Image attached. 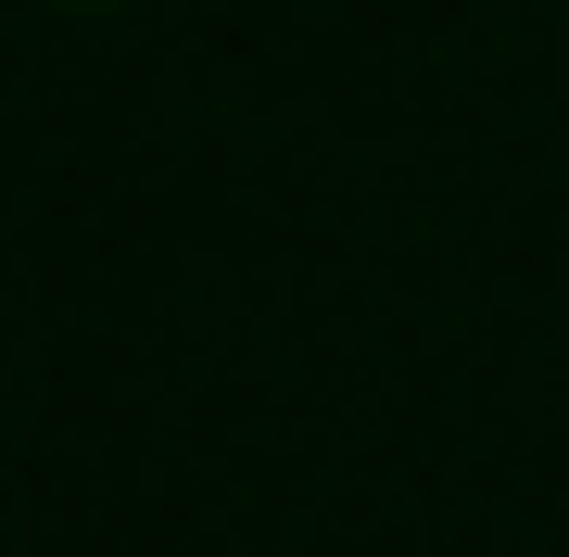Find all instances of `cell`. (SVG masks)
I'll list each match as a JSON object with an SVG mask.
<instances>
[{
    "mask_svg": "<svg viewBox=\"0 0 569 557\" xmlns=\"http://www.w3.org/2000/svg\"><path fill=\"white\" fill-rule=\"evenodd\" d=\"M63 13H114V0H63Z\"/></svg>",
    "mask_w": 569,
    "mask_h": 557,
    "instance_id": "obj_1",
    "label": "cell"
}]
</instances>
